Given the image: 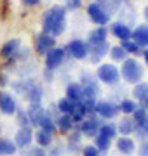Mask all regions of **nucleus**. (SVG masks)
Masks as SVG:
<instances>
[{"label":"nucleus","instance_id":"f257e3e1","mask_svg":"<svg viewBox=\"0 0 148 156\" xmlns=\"http://www.w3.org/2000/svg\"><path fill=\"white\" fill-rule=\"evenodd\" d=\"M65 26H66V7L52 5L44 14V19H42L44 33L51 35V37L56 38L57 35H61L65 31Z\"/></svg>","mask_w":148,"mask_h":156},{"label":"nucleus","instance_id":"9d476101","mask_svg":"<svg viewBox=\"0 0 148 156\" xmlns=\"http://www.w3.org/2000/svg\"><path fill=\"white\" fill-rule=\"evenodd\" d=\"M0 111L4 113V115H14L17 111L16 101H14L12 94H9L6 90H0Z\"/></svg>","mask_w":148,"mask_h":156},{"label":"nucleus","instance_id":"7ed1b4c3","mask_svg":"<svg viewBox=\"0 0 148 156\" xmlns=\"http://www.w3.org/2000/svg\"><path fill=\"white\" fill-rule=\"evenodd\" d=\"M96 76H98L99 82H103V83L115 85V83H119V80H120V71L113 62H105L101 66H98Z\"/></svg>","mask_w":148,"mask_h":156},{"label":"nucleus","instance_id":"4be33fe9","mask_svg":"<svg viewBox=\"0 0 148 156\" xmlns=\"http://www.w3.org/2000/svg\"><path fill=\"white\" fill-rule=\"evenodd\" d=\"M132 95H134V99H138L139 102H145V101L148 99V83H145V82H138V83H134Z\"/></svg>","mask_w":148,"mask_h":156},{"label":"nucleus","instance_id":"72a5a7b5","mask_svg":"<svg viewBox=\"0 0 148 156\" xmlns=\"http://www.w3.org/2000/svg\"><path fill=\"white\" fill-rule=\"evenodd\" d=\"M39 127L42 128V130H46L47 134H52V135H54V130H56V123L52 122V118L47 115V116L42 120V123H40Z\"/></svg>","mask_w":148,"mask_h":156},{"label":"nucleus","instance_id":"1a4fd4ad","mask_svg":"<svg viewBox=\"0 0 148 156\" xmlns=\"http://www.w3.org/2000/svg\"><path fill=\"white\" fill-rule=\"evenodd\" d=\"M31 140H33V132H31V128L30 127H19V130L16 132V135H14V144H16V147H28L30 144H31Z\"/></svg>","mask_w":148,"mask_h":156},{"label":"nucleus","instance_id":"2eb2a0df","mask_svg":"<svg viewBox=\"0 0 148 156\" xmlns=\"http://www.w3.org/2000/svg\"><path fill=\"white\" fill-rule=\"evenodd\" d=\"M117 149H119L122 154L129 156L136 151V142H134V139H131V137H124V135H122V137L117 139Z\"/></svg>","mask_w":148,"mask_h":156},{"label":"nucleus","instance_id":"39448f33","mask_svg":"<svg viewBox=\"0 0 148 156\" xmlns=\"http://www.w3.org/2000/svg\"><path fill=\"white\" fill-rule=\"evenodd\" d=\"M65 50H68L70 56L73 57V59H79V61L87 59V56H89V45H87L86 42L79 40V38L68 42V45H66V49Z\"/></svg>","mask_w":148,"mask_h":156},{"label":"nucleus","instance_id":"37998d69","mask_svg":"<svg viewBox=\"0 0 148 156\" xmlns=\"http://www.w3.org/2000/svg\"><path fill=\"white\" fill-rule=\"evenodd\" d=\"M145 19H146V21H148V5L145 7Z\"/></svg>","mask_w":148,"mask_h":156},{"label":"nucleus","instance_id":"a878e982","mask_svg":"<svg viewBox=\"0 0 148 156\" xmlns=\"http://www.w3.org/2000/svg\"><path fill=\"white\" fill-rule=\"evenodd\" d=\"M89 45V44H87ZM108 42H103V44H96V45H89V54H94V61L96 59H99V57L106 56L108 54Z\"/></svg>","mask_w":148,"mask_h":156},{"label":"nucleus","instance_id":"c756f323","mask_svg":"<svg viewBox=\"0 0 148 156\" xmlns=\"http://www.w3.org/2000/svg\"><path fill=\"white\" fill-rule=\"evenodd\" d=\"M120 47H122L127 54H143V49L138 44H134L132 40H122Z\"/></svg>","mask_w":148,"mask_h":156},{"label":"nucleus","instance_id":"0eeeda50","mask_svg":"<svg viewBox=\"0 0 148 156\" xmlns=\"http://www.w3.org/2000/svg\"><path fill=\"white\" fill-rule=\"evenodd\" d=\"M94 113L98 116L105 118V120H112L119 115V106L110 102V101H101V102H96V108H94Z\"/></svg>","mask_w":148,"mask_h":156},{"label":"nucleus","instance_id":"cd10ccee","mask_svg":"<svg viewBox=\"0 0 148 156\" xmlns=\"http://www.w3.org/2000/svg\"><path fill=\"white\" fill-rule=\"evenodd\" d=\"M72 120L73 122H82L84 118H87V109L86 106L82 104V102H75V108H73V111H72Z\"/></svg>","mask_w":148,"mask_h":156},{"label":"nucleus","instance_id":"58836bf2","mask_svg":"<svg viewBox=\"0 0 148 156\" xmlns=\"http://www.w3.org/2000/svg\"><path fill=\"white\" fill-rule=\"evenodd\" d=\"M138 156H148V140H143L138 147Z\"/></svg>","mask_w":148,"mask_h":156},{"label":"nucleus","instance_id":"79ce46f5","mask_svg":"<svg viewBox=\"0 0 148 156\" xmlns=\"http://www.w3.org/2000/svg\"><path fill=\"white\" fill-rule=\"evenodd\" d=\"M143 130H145V134H146V137H148V120H146V123L143 125Z\"/></svg>","mask_w":148,"mask_h":156},{"label":"nucleus","instance_id":"f3484780","mask_svg":"<svg viewBox=\"0 0 148 156\" xmlns=\"http://www.w3.org/2000/svg\"><path fill=\"white\" fill-rule=\"evenodd\" d=\"M106 37H108V30L105 28V26H96L89 33V45L103 44V42H106Z\"/></svg>","mask_w":148,"mask_h":156},{"label":"nucleus","instance_id":"4c0bfd02","mask_svg":"<svg viewBox=\"0 0 148 156\" xmlns=\"http://www.w3.org/2000/svg\"><path fill=\"white\" fill-rule=\"evenodd\" d=\"M28 156H47V153H46V149L44 147H33V149H30V153H28Z\"/></svg>","mask_w":148,"mask_h":156},{"label":"nucleus","instance_id":"473e14b6","mask_svg":"<svg viewBox=\"0 0 148 156\" xmlns=\"http://www.w3.org/2000/svg\"><path fill=\"white\" fill-rule=\"evenodd\" d=\"M99 5H101V9L105 12H108V14H112L113 11H117L120 5V0H99L98 2Z\"/></svg>","mask_w":148,"mask_h":156},{"label":"nucleus","instance_id":"b1692460","mask_svg":"<svg viewBox=\"0 0 148 156\" xmlns=\"http://www.w3.org/2000/svg\"><path fill=\"white\" fill-rule=\"evenodd\" d=\"M148 120V111L145 108H139L134 113H132V122H134V128H143V125L146 123Z\"/></svg>","mask_w":148,"mask_h":156},{"label":"nucleus","instance_id":"7c9ffc66","mask_svg":"<svg viewBox=\"0 0 148 156\" xmlns=\"http://www.w3.org/2000/svg\"><path fill=\"white\" fill-rule=\"evenodd\" d=\"M73 108H75V102H72V101L66 99V97L59 99V102H57V109L61 111V115H72Z\"/></svg>","mask_w":148,"mask_h":156},{"label":"nucleus","instance_id":"2f4dec72","mask_svg":"<svg viewBox=\"0 0 148 156\" xmlns=\"http://www.w3.org/2000/svg\"><path fill=\"white\" fill-rule=\"evenodd\" d=\"M75 125V122L72 120V116L70 115H61V116L57 118V127L61 128V130H65V132H68V130H72Z\"/></svg>","mask_w":148,"mask_h":156},{"label":"nucleus","instance_id":"c9c22d12","mask_svg":"<svg viewBox=\"0 0 148 156\" xmlns=\"http://www.w3.org/2000/svg\"><path fill=\"white\" fill-rule=\"evenodd\" d=\"M99 153L101 151L98 149L94 144H87L82 147V156H99Z\"/></svg>","mask_w":148,"mask_h":156},{"label":"nucleus","instance_id":"5701e85b","mask_svg":"<svg viewBox=\"0 0 148 156\" xmlns=\"http://www.w3.org/2000/svg\"><path fill=\"white\" fill-rule=\"evenodd\" d=\"M33 139L37 140L39 147H47V146L52 144V134H47L46 130H42V128H39L33 134Z\"/></svg>","mask_w":148,"mask_h":156},{"label":"nucleus","instance_id":"a211bd4d","mask_svg":"<svg viewBox=\"0 0 148 156\" xmlns=\"http://www.w3.org/2000/svg\"><path fill=\"white\" fill-rule=\"evenodd\" d=\"M66 99H70L72 102H82L84 99V90L80 83H70L66 87Z\"/></svg>","mask_w":148,"mask_h":156},{"label":"nucleus","instance_id":"f8f14e48","mask_svg":"<svg viewBox=\"0 0 148 156\" xmlns=\"http://www.w3.org/2000/svg\"><path fill=\"white\" fill-rule=\"evenodd\" d=\"M131 40L141 49H148V24H139L136 30H132Z\"/></svg>","mask_w":148,"mask_h":156},{"label":"nucleus","instance_id":"dca6fc26","mask_svg":"<svg viewBox=\"0 0 148 156\" xmlns=\"http://www.w3.org/2000/svg\"><path fill=\"white\" fill-rule=\"evenodd\" d=\"M112 33L117 37L119 40H131V35H132V30L124 24V23H113L112 24Z\"/></svg>","mask_w":148,"mask_h":156},{"label":"nucleus","instance_id":"9b49d317","mask_svg":"<svg viewBox=\"0 0 148 156\" xmlns=\"http://www.w3.org/2000/svg\"><path fill=\"white\" fill-rule=\"evenodd\" d=\"M54 47H56V38H54V37L44 33V31L37 37V52H39V54H47V52L51 49H54Z\"/></svg>","mask_w":148,"mask_h":156},{"label":"nucleus","instance_id":"6ab92c4d","mask_svg":"<svg viewBox=\"0 0 148 156\" xmlns=\"http://www.w3.org/2000/svg\"><path fill=\"white\" fill-rule=\"evenodd\" d=\"M24 95L28 97L30 104H40V101H42V90H40V87H37L35 83H28V85H26V89H24Z\"/></svg>","mask_w":148,"mask_h":156},{"label":"nucleus","instance_id":"ddd939ff","mask_svg":"<svg viewBox=\"0 0 148 156\" xmlns=\"http://www.w3.org/2000/svg\"><path fill=\"white\" fill-rule=\"evenodd\" d=\"M19 47H21V40H19V38L7 40L6 44L2 45V49H0V56H2V57H14L17 54Z\"/></svg>","mask_w":148,"mask_h":156},{"label":"nucleus","instance_id":"c85d7f7f","mask_svg":"<svg viewBox=\"0 0 148 156\" xmlns=\"http://www.w3.org/2000/svg\"><path fill=\"white\" fill-rule=\"evenodd\" d=\"M136 109H138V104H136V101H132V99H124L119 104V111L124 113V115H132Z\"/></svg>","mask_w":148,"mask_h":156},{"label":"nucleus","instance_id":"412c9836","mask_svg":"<svg viewBox=\"0 0 148 156\" xmlns=\"http://www.w3.org/2000/svg\"><path fill=\"white\" fill-rule=\"evenodd\" d=\"M16 153H17V147L11 139L0 137V156H12Z\"/></svg>","mask_w":148,"mask_h":156},{"label":"nucleus","instance_id":"aec40b11","mask_svg":"<svg viewBox=\"0 0 148 156\" xmlns=\"http://www.w3.org/2000/svg\"><path fill=\"white\" fill-rule=\"evenodd\" d=\"M117 132L122 134L124 137H129L134 132V122H132V118H122L117 123Z\"/></svg>","mask_w":148,"mask_h":156},{"label":"nucleus","instance_id":"20e7f679","mask_svg":"<svg viewBox=\"0 0 148 156\" xmlns=\"http://www.w3.org/2000/svg\"><path fill=\"white\" fill-rule=\"evenodd\" d=\"M65 57H66V50L65 49H59V47L51 49L46 54V68L47 69H51V71L57 69V68L65 62Z\"/></svg>","mask_w":148,"mask_h":156},{"label":"nucleus","instance_id":"f03ea898","mask_svg":"<svg viewBox=\"0 0 148 156\" xmlns=\"http://www.w3.org/2000/svg\"><path fill=\"white\" fill-rule=\"evenodd\" d=\"M119 71H120V78H124L125 82H129V83H138V82H141L143 75H145L143 66L134 59V57H127V59L122 62V68H120Z\"/></svg>","mask_w":148,"mask_h":156},{"label":"nucleus","instance_id":"423d86ee","mask_svg":"<svg viewBox=\"0 0 148 156\" xmlns=\"http://www.w3.org/2000/svg\"><path fill=\"white\" fill-rule=\"evenodd\" d=\"M87 14H89V17H91V21L94 23V24H98V26H105V24H108V21H110V14L103 11L101 5H99L98 2L89 4Z\"/></svg>","mask_w":148,"mask_h":156},{"label":"nucleus","instance_id":"6e6552de","mask_svg":"<svg viewBox=\"0 0 148 156\" xmlns=\"http://www.w3.org/2000/svg\"><path fill=\"white\" fill-rule=\"evenodd\" d=\"M99 127H101V122H99L96 116L84 118V120L80 122V134L87 135V137H96Z\"/></svg>","mask_w":148,"mask_h":156},{"label":"nucleus","instance_id":"bb28decb","mask_svg":"<svg viewBox=\"0 0 148 156\" xmlns=\"http://www.w3.org/2000/svg\"><path fill=\"white\" fill-rule=\"evenodd\" d=\"M110 57H112V61L113 62H124L127 59V52H125L120 45H113V47H110L108 50Z\"/></svg>","mask_w":148,"mask_h":156},{"label":"nucleus","instance_id":"ea45409f","mask_svg":"<svg viewBox=\"0 0 148 156\" xmlns=\"http://www.w3.org/2000/svg\"><path fill=\"white\" fill-rule=\"evenodd\" d=\"M23 2L26 4V5H37V4L42 2V0H23Z\"/></svg>","mask_w":148,"mask_h":156},{"label":"nucleus","instance_id":"e433bc0d","mask_svg":"<svg viewBox=\"0 0 148 156\" xmlns=\"http://www.w3.org/2000/svg\"><path fill=\"white\" fill-rule=\"evenodd\" d=\"M17 120H19V125L21 127H30V118L26 111H19L17 113Z\"/></svg>","mask_w":148,"mask_h":156},{"label":"nucleus","instance_id":"f704fd0d","mask_svg":"<svg viewBox=\"0 0 148 156\" xmlns=\"http://www.w3.org/2000/svg\"><path fill=\"white\" fill-rule=\"evenodd\" d=\"M110 144H112V140L106 139V137H103V135L98 134L96 135V142H94V146H96L99 151H106L110 147Z\"/></svg>","mask_w":148,"mask_h":156},{"label":"nucleus","instance_id":"a19ab883","mask_svg":"<svg viewBox=\"0 0 148 156\" xmlns=\"http://www.w3.org/2000/svg\"><path fill=\"white\" fill-rule=\"evenodd\" d=\"M143 56H145V61L148 64V49H143Z\"/></svg>","mask_w":148,"mask_h":156},{"label":"nucleus","instance_id":"393cba45","mask_svg":"<svg viewBox=\"0 0 148 156\" xmlns=\"http://www.w3.org/2000/svg\"><path fill=\"white\" fill-rule=\"evenodd\" d=\"M98 134L103 135V137H106V139H115L117 137V125L115 123H101V127H99V130H98Z\"/></svg>","mask_w":148,"mask_h":156},{"label":"nucleus","instance_id":"c03bdc74","mask_svg":"<svg viewBox=\"0 0 148 156\" xmlns=\"http://www.w3.org/2000/svg\"><path fill=\"white\" fill-rule=\"evenodd\" d=\"M143 108H145V109H146V111H148V99L145 101V106H143Z\"/></svg>","mask_w":148,"mask_h":156},{"label":"nucleus","instance_id":"4468645a","mask_svg":"<svg viewBox=\"0 0 148 156\" xmlns=\"http://www.w3.org/2000/svg\"><path fill=\"white\" fill-rule=\"evenodd\" d=\"M47 116L46 109L40 106V104H30V109H28V118H30V123H33V125H37L39 127L40 123H42V120Z\"/></svg>","mask_w":148,"mask_h":156}]
</instances>
